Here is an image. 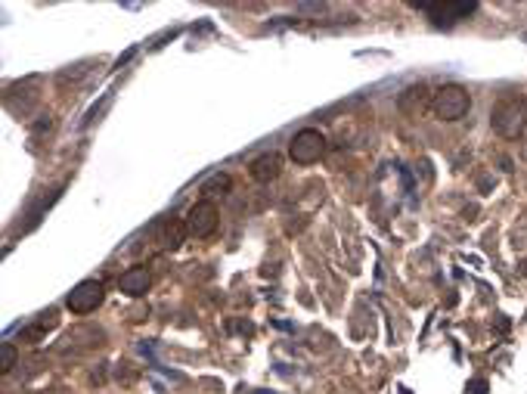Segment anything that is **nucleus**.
<instances>
[{"instance_id":"9b49d317","label":"nucleus","mask_w":527,"mask_h":394,"mask_svg":"<svg viewBox=\"0 0 527 394\" xmlns=\"http://www.w3.org/2000/svg\"><path fill=\"white\" fill-rule=\"evenodd\" d=\"M468 388H471V394H484V391H487V382H484V379H475Z\"/></svg>"},{"instance_id":"20e7f679","label":"nucleus","mask_w":527,"mask_h":394,"mask_svg":"<svg viewBox=\"0 0 527 394\" xmlns=\"http://www.w3.org/2000/svg\"><path fill=\"white\" fill-rule=\"evenodd\" d=\"M217 227V208L214 202H196V205L189 208V214H186V233L196 239H205L211 236Z\"/></svg>"},{"instance_id":"423d86ee","label":"nucleus","mask_w":527,"mask_h":394,"mask_svg":"<svg viewBox=\"0 0 527 394\" xmlns=\"http://www.w3.org/2000/svg\"><path fill=\"white\" fill-rule=\"evenodd\" d=\"M425 13L434 16V22H456L475 13V3H422Z\"/></svg>"},{"instance_id":"1a4fd4ad","label":"nucleus","mask_w":527,"mask_h":394,"mask_svg":"<svg viewBox=\"0 0 527 394\" xmlns=\"http://www.w3.org/2000/svg\"><path fill=\"white\" fill-rule=\"evenodd\" d=\"M229 187V177L227 174H217V177H211L208 183L202 187V193H211V189H227Z\"/></svg>"},{"instance_id":"39448f33","label":"nucleus","mask_w":527,"mask_h":394,"mask_svg":"<svg viewBox=\"0 0 527 394\" xmlns=\"http://www.w3.org/2000/svg\"><path fill=\"white\" fill-rule=\"evenodd\" d=\"M524 118L527 112L518 106V103H499L493 109V127L502 134V137H518L524 131Z\"/></svg>"},{"instance_id":"0eeeda50","label":"nucleus","mask_w":527,"mask_h":394,"mask_svg":"<svg viewBox=\"0 0 527 394\" xmlns=\"http://www.w3.org/2000/svg\"><path fill=\"white\" fill-rule=\"evenodd\" d=\"M118 286H121V292L130 295V298H136V295H146V289H149V270H146V267L127 270V273H121Z\"/></svg>"},{"instance_id":"f03ea898","label":"nucleus","mask_w":527,"mask_h":394,"mask_svg":"<svg viewBox=\"0 0 527 394\" xmlns=\"http://www.w3.org/2000/svg\"><path fill=\"white\" fill-rule=\"evenodd\" d=\"M468 109H471L468 94H465L462 87H456V84H446V87H440L437 94H434V112H437V118H444V121H459Z\"/></svg>"},{"instance_id":"7ed1b4c3","label":"nucleus","mask_w":527,"mask_h":394,"mask_svg":"<svg viewBox=\"0 0 527 394\" xmlns=\"http://www.w3.org/2000/svg\"><path fill=\"white\" fill-rule=\"evenodd\" d=\"M65 304H68V311H72V313H90V311H96V307L103 304V282H96V280L78 282V286L68 292Z\"/></svg>"},{"instance_id":"6e6552de","label":"nucleus","mask_w":527,"mask_h":394,"mask_svg":"<svg viewBox=\"0 0 527 394\" xmlns=\"http://www.w3.org/2000/svg\"><path fill=\"white\" fill-rule=\"evenodd\" d=\"M276 174H279V156L267 152V156L254 158V165H251V177H254V180L267 183V180H273Z\"/></svg>"},{"instance_id":"f257e3e1","label":"nucleus","mask_w":527,"mask_h":394,"mask_svg":"<svg viewBox=\"0 0 527 394\" xmlns=\"http://www.w3.org/2000/svg\"><path fill=\"white\" fill-rule=\"evenodd\" d=\"M291 162L298 165H313L320 162V156L326 152V137H322L316 127H304V131H298L295 137H291Z\"/></svg>"},{"instance_id":"9d476101","label":"nucleus","mask_w":527,"mask_h":394,"mask_svg":"<svg viewBox=\"0 0 527 394\" xmlns=\"http://www.w3.org/2000/svg\"><path fill=\"white\" fill-rule=\"evenodd\" d=\"M12 363H16V348H12V344H3V373H10Z\"/></svg>"}]
</instances>
